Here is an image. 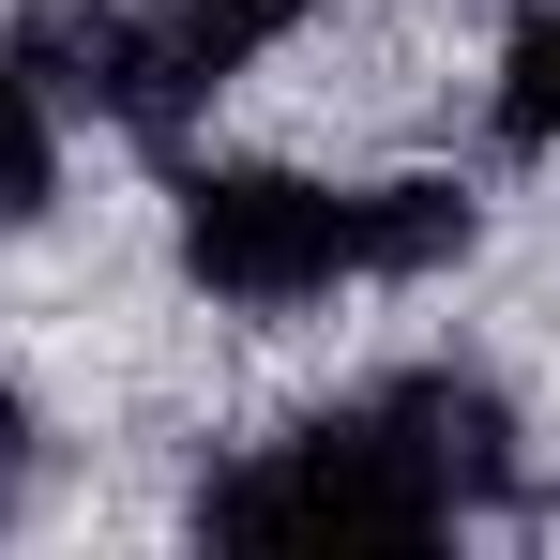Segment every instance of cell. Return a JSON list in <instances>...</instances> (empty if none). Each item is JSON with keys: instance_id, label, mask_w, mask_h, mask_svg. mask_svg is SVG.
Listing matches in <instances>:
<instances>
[{"instance_id": "5", "label": "cell", "mask_w": 560, "mask_h": 560, "mask_svg": "<svg viewBox=\"0 0 560 560\" xmlns=\"http://www.w3.org/2000/svg\"><path fill=\"white\" fill-rule=\"evenodd\" d=\"M152 31H167V61H183L197 92H228L258 46H288V31H303V0H152Z\"/></svg>"}, {"instance_id": "7", "label": "cell", "mask_w": 560, "mask_h": 560, "mask_svg": "<svg viewBox=\"0 0 560 560\" xmlns=\"http://www.w3.org/2000/svg\"><path fill=\"white\" fill-rule=\"evenodd\" d=\"M500 121L515 137H560V0H530L515 46H500Z\"/></svg>"}, {"instance_id": "4", "label": "cell", "mask_w": 560, "mask_h": 560, "mask_svg": "<svg viewBox=\"0 0 560 560\" xmlns=\"http://www.w3.org/2000/svg\"><path fill=\"white\" fill-rule=\"evenodd\" d=\"M440 258H469V197L455 183H364V288L440 273Z\"/></svg>"}, {"instance_id": "3", "label": "cell", "mask_w": 560, "mask_h": 560, "mask_svg": "<svg viewBox=\"0 0 560 560\" xmlns=\"http://www.w3.org/2000/svg\"><path fill=\"white\" fill-rule=\"evenodd\" d=\"M0 61L61 106V121L92 106V121H121V137H183V106H197V77L167 61V31H152L137 0H31Z\"/></svg>"}, {"instance_id": "2", "label": "cell", "mask_w": 560, "mask_h": 560, "mask_svg": "<svg viewBox=\"0 0 560 560\" xmlns=\"http://www.w3.org/2000/svg\"><path fill=\"white\" fill-rule=\"evenodd\" d=\"M183 273L243 318H288L318 288H364V183L303 167H183Z\"/></svg>"}, {"instance_id": "1", "label": "cell", "mask_w": 560, "mask_h": 560, "mask_svg": "<svg viewBox=\"0 0 560 560\" xmlns=\"http://www.w3.org/2000/svg\"><path fill=\"white\" fill-rule=\"evenodd\" d=\"M485 500H515V409L455 364H409L349 409L258 440L243 469H212L197 530L212 546H424Z\"/></svg>"}, {"instance_id": "6", "label": "cell", "mask_w": 560, "mask_h": 560, "mask_svg": "<svg viewBox=\"0 0 560 560\" xmlns=\"http://www.w3.org/2000/svg\"><path fill=\"white\" fill-rule=\"evenodd\" d=\"M46 197H61V106L0 61V228H31Z\"/></svg>"}, {"instance_id": "8", "label": "cell", "mask_w": 560, "mask_h": 560, "mask_svg": "<svg viewBox=\"0 0 560 560\" xmlns=\"http://www.w3.org/2000/svg\"><path fill=\"white\" fill-rule=\"evenodd\" d=\"M15 500H31V409L0 394V530H15Z\"/></svg>"}]
</instances>
